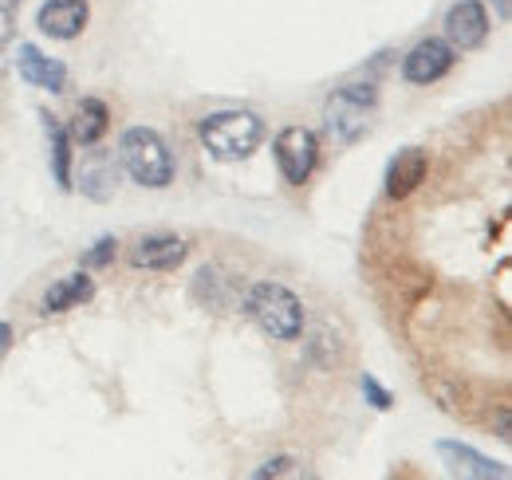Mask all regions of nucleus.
<instances>
[{
    "mask_svg": "<svg viewBox=\"0 0 512 480\" xmlns=\"http://www.w3.org/2000/svg\"><path fill=\"white\" fill-rule=\"evenodd\" d=\"M91 20V8L87 0H44L40 12H36V24L44 36L52 40H75Z\"/></svg>",
    "mask_w": 512,
    "mask_h": 480,
    "instance_id": "11",
    "label": "nucleus"
},
{
    "mask_svg": "<svg viewBox=\"0 0 512 480\" xmlns=\"http://www.w3.org/2000/svg\"><path fill=\"white\" fill-rule=\"evenodd\" d=\"M0 4H8V8H12V4H20V0H0Z\"/></svg>",
    "mask_w": 512,
    "mask_h": 480,
    "instance_id": "23",
    "label": "nucleus"
},
{
    "mask_svg": "<svg viewBox=\"0 0 512 480\" xmlns=\"http://www.w3.org/2000/svg\"><path fill=\"white\" fill-rule=\"evenodd\" d=\"M40 119H44V134H48V146H52V178L60 189H71L75 181H71V134H67V126L60 119H52L48 111H40Z\"/></svg>",
    "mask_w": 512,
    "mask_h": 480,
    "instance_id": "16",
    "label": "nucleus"
},
{
    "mask_svg": "<svg viewBox=\"0 0 512 480\" xmlns=\"http://www.w3.org/2000/svg\"><path fill=\"white\" fill-rule=\"evenodd\" d=\"M438 457L446 461L453 477H473V480H509V469L485 453H477L473 445L461 441H438Z\"/></svg>",
    "mask_w": 512,
    "mask_h": 480,
    "instance_id": "10",
    "label": "nucleus"
},
{
    "mask_svg": "<svg viewBox=\"0 0 512 480\" xmlns=\"http://www.w3.org/2000/svg\"><path fill=\"white\" fill-rule=\"evenodd\" d=\"M359 390H363V398H367L375 410H390V406H394V394L386 390L375 374H363V378H359Z\"/></svg>",
    "mask_w": 512,
    "mask_h": 480,
    "instance_id": "18",
    "label": "nucleus"
},
{
    "mask_svg": "<svg viewBox=\"0 0 512 480\" xmlns=\"http://www.w3.org/2000/svg\"><path fill=\"white\" fill-rule=\"evenodd\" d=\"M12 351V323H0V362Z\"/></svg>",
    "mask_w": 512,
    "mask_h": 480,
    "instance_id": "21",
    "label": "nucleus"
},
{
    "mask_svg": "<svg viewBox=\"0 0 512 480\" xmlns=\"http://www.w3.org/2000/svg\"><path fill=\"white\" fill-rule=\"evenodd\" d=\"M493 4H497V16H501V20H509V16H512V0H493Z\"/></svg>",
    "mask_w": 512,
    "mask_h": 480,
    "instance_id": "22",
    "label": "nucleus"
},
{
    "mask_svg": "<svg viewBox=\"0 0 512 480\" xmlns=\"http://www.w3.org/2000/svg\"><path fill=\"white\" fill-rule=\"evenodd\" d=\"M91 296H95V280L87 276V268H79V272H71V276H60V280L44 292L40 307H44L48 315H60V311H71V307H83Z\"/></svg>",
    "mask_w": 512,
    "mask_h": 480,
    "instance_id": "14",
    "label": "nucleus"
},
{
    "mask_svg": "<svg viewBox=\"0 0 512 480\" xmlns=\"http://www.w3.org/2000/svg\"><path fill=\"white\" fill-rule=\"evenodd\" d=\"M16 71L28 87H40V91H52L60 95L67 87V67L52 56H44L36 44H20V56H16Z\"/></svg>",
    "mask_w": 512,
    "mask_h": 480,
    "instance_id": "12",
    "label": "nucleus"
},
{
    "mask_svg": "<svg viewBox=\"0 0 512 480\" xmlns=\"http://www.w3.org/2000/svg\"><path fill=\"white\" fill-rule=\"evenodd\" d=\"M119 166L142 189H166L178 174L166 138L158 130H150V126H130L127 134L119 138Z\"/></svg>",
    "mask_w": 512,
    "mask_h": 480,
    "instance_id": "1",
    "label": "nucleus"
},
{
    "mask_svg": "<svg viewBox=\"0 0 512 480\" xmlns=\"http://www.w3.org/2000/svg\"><path fill=\"white\" fill-rule=\"evenodd\" d=\"M245 311L268 339L292 343V339L304 335V303L284 284H272V280L253 284L249 296H245Z\"/></svg>",
    "mask_w": 512,
    "mask_h": 480,
    "instance_id": "3",
    "label": "nucleus"
},
{
    "mask_svg": "<svg viewBox=\"0 0 512 480\" xmlns=\"http://www.w3.org/2000/svg\"><path fill=\"white\" fill-rule=\"evenodd\" d=\"M201 146L221 162H245L264 142V119L253 111H217L197 122Z\"/></svg>",
    "mask_w": 512,
    "mask_h": 480,
    "instance_id": "2",
    "label": "nucleus"
},
{
    "mask_svg": "<svg viewBox=\"0 0 512 480\" xmlns=\"http://www.w3.org/2000/svg\"><path fill=\"white\" fill-rule=\"evenodd\" d=\"M457 63V52L449 48L446 40H418L406 56H402V79L414 83V87H430L438 79H446Z\"/></svg>",
    "mask_w": 512,
    "mask_h": 480,
    "instance_id": "6",
    "label": "nucleus"
},
{
    "mask_svg": "<svg viewBox=\"0 0 512 480\" xmlns=\"http://www.w3.org/2000/svg\"><path fill=\"white\" fill-rule=\"evenodd\" d=\"M272 154L288 185H304L320 166V138L308 126H284L272 142Z\"/></svg>",
    "mask_w": 512,
    "mask_h": 480,
    "instance_id": "5",
    "label": "nucleus"
},
{
    "mask_svg": "<svg viewBox=\"0 0 512 480\" xmlns=\"http://www.w3.org/2000/svg\"><path fill=\"white\" fill-rule=\"evenodd\" d=\"M107 130H111V111H107L103 99L87 95V99L75 103V119H71V126H67L71 142H79V146H99Z\"/></svg>",
    "mask_w": 512,
    "mask_h": 480,
    "instance_id": "13",
    "label": "nucleus"
},
{
    "mask_svg": "<svg viewBox=\"0 0 512 480\" xmlns=\"http://www.w3.org/2000/svg\"><path fill=\"white\" fill-rule=\"evenodd\" d=\"M79 189H83L91 201H111V197H115V189H119V166H115V158L95 150V154L83 162Z\"/></svg>",
    "mask_w": 512,
    "mask_h": 480,
    "instance_id": "15",
    "label": "nucleus"
},
{
    "mask_svg": "<svg viewBox=\"0 0 512 480\" xmlns=\"http://www.w3.org/2000/svg\"><path fill=\"white\" fill-rule=\"evenodd\" d=\"M115 256H119V240L115 237H99L87 252H83V268L87 272H95V268H107V264H115Z\"/></svg>",
    "mask_w": 512,
    "mask_h": 480,
    "instance_id": "17",
    "label": "nucleus"
},
{
    "mask_svg": "<svg viewBox=\"0 0 512 480\" xmlns=\"http://www.w3.org/2000/svg\"><path fill=\"white\" fill-rule=\"evenodd\" d=\"M446 44L453 52H473L489 40V12L481 0H457L446 12Z\"/></svg>",
    "mask_w": 512,
    "mask_h": 480,
    "instance_id": "7",
    "label": "nucleus"
},
{
    "mask_svg": "<svg viewBox=\"0 0 512 480\" xmlns=\"http://www.w3.org/2000/svg\"><path fill=\"white\" fill-rule=\"evenodd\" d=\"M426 174H430V154L418 150V146H406V150H398V154L390 158V166H386L383 193L390 201H402V197H410V193L426 181Z\"/></svg>",
    "mask_w": 512,
    "mask_h": 480,
    "instance_id": "9",
    "label": "nucleus"
},
{
    "mask_svg": "<svg viewBox=\"0 0 512 480\" xmlns=\"http://www.w3.org/2000/svg\"><path fill=\"white\" fill-rule=\"evenodd\" d=\"M288 473H296V461H292V457H272V461H264V465L256 469V480L288 477Z\"/></svg>",
    "mask_w": 512,
    "mask_h": 480,
    "instance_id": "19",
    "label": "nucleus"
},
{
    "mask_svg": "<svg viewBox=\"0 0 512 480\" xmlns=\"http://www.w3.org/2000/svg\"><path fill=\"white\" fill-rule=\"evenodd\" d=\"M379 103V91L375 83H347L339 87L327 103H323V126L335 142H359L367 122H371V111Z\"/></svg>",
    "mask_w": 512,
    "mask_h": 480,
    "instance_id": "4",
    "label": "nucleus"
},
{
    "mask_svg": "<svg viewBox=\"0 0 512 480\" xmlns=\"http://www.w3.org/2000/svg\"><path fill=\"white\" fill-rule=\"evenodd\" d=\"M186 256H190V244L174 233H150L130 248V264L146 272H174Z\"/></svg>",
    "mask_w": 512,
    "mask_h": 480,
    "instance_id": "8",
    "label": "nucleus"
},
{
    "mask_svg": "<svg viewBox=\"0 0 512 480\" xmlns=\"http://www.w3.org/2000/svg\"><path fill=\"white\" fill-rule=\"evenodd\" d=\"M8 44H12V12H8V4H0V56Z\"/></svg>",
    "mask_w": 512,
    "mask_h": 480,
    "instance_id": "20",
    "label": "nucleus"
}]
</instances>
